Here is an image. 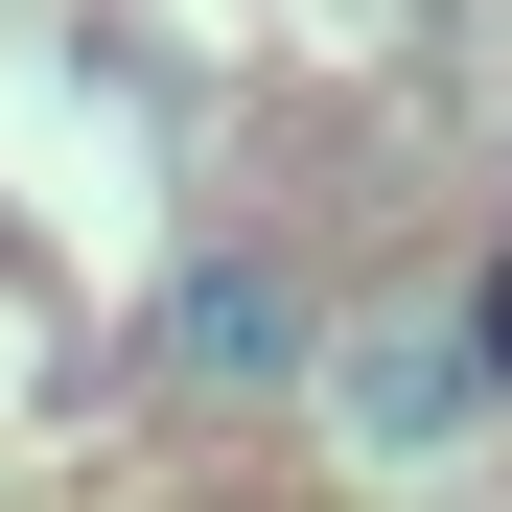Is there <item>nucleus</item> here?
<instances>
[{
	"mask_svg": "<svg viewBox=\"0 0 512 512\" xmlns=\"http://www.w3.org/2000/svg\"><path fill=\"white\" fill-rule=\"evenodd\" d=\"M466 373H489V396H512V233H489V256H466Z\"/></svg>",
	"mask_w": 512,
	"mask_h": 512,
	"instance_id": "nucleus-1",
	"label": "nucleus"
}]
</instances>
